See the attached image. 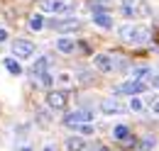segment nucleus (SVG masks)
I'll use <instances>...</instances> for the list:
<instances>
[{"mask_svg": "<svg viewBox=\"0 0 159 151\" xmlns=\"http://www.w3.org/2000/svg\"><path fill=\"white\" fill-rule=\"evenodd\" d=\"M120 34L127 41H132V44H144L149 39V29L147 27H132V24H127V27H120Z\"/></svg>", "mask_w": 159, "mask_h": 151, "instance_id": "f257e3e1", "label": "nucleus"}, {"mask_svg": "<svg viewBox=\"0 0 159 151\" xmlns=\"http://www.w3.org/2000/svg\"><path fill=\"white\" fill-rule=\"evenodd\" d=\"M91 119H93L91 110H76V112H69L64 117V124L66 127H81V124H88Z\"/></svg>", "mask_w": 159, "mask_h": 151, "instance_id": "f03ea898", "label": "nucleus"}, {"mask_svg": "<svg viewBox=\"0 0 159 151\" xmlns=\"http://www.w3.org/2000/svg\"><path fill=\"white\" fill-rule=\"evenodd\" d=\"M147 90V83L144 80H127V83H122L115 88V95H139Z\"/></svg>", "mask_w": 159, "mask_h": 151, "instance_id": "7ed1b4c3", "label": "nucleus"}, {"mask_svg": "<svg viewBox=\"0 0 159 151\" xmlns=\"http://www.w3.org/2000/svg\"><path fill=\"white\" fill-rule=\"evenodd\" d=\"M12 54L17 58H32L34 56V44L27 39H15L12 41Z\"/></svg>", "mask_w": 159, "mask_h": 151, "instance_id": "20e7f679", "label": "nucleus"}, {"mask_svg": "<svg viewBox=\"0 0 159 151\" xmlns=\"http://www.w3.org/2000/svg\"><path fill=\"white\" fill-rule=\"evenodd\" d=\"M47 105L52 110H64L69 105V90H52L47 95Z\"/></svg>", "mask_w": 159, "mask_h": 151, "instance_id": "39448f33", "label": "nucleus"}, {"mask_svg": "<svg viewBox=\"0 0 159 151\" xmlns=\"http://www.w3.org/2000/svg\"><path fill=\"white\" fill-rule=\"evenodd\" d=\"M39 7L44 12H69L71 5H66L64 0H39Z\"/></svg>", "mask_w": 159, "mask_h": 151, "instance_id": "423d86ee", "label": "nucleus"}, {"mask_svg": "<svg viewBox=\"0 0 159 151\" xmlns=\"http://www.w3.org/2000/svg\"><path fill=\"white\" fill-rule=\"evenodd\" d=\"M96 68L98 71H103V73H110L113 68H115V63H113V58L108 56V54H96Z\"/></svg>", "mask_w": 159, "mask_h": 151, "instance_id": "0eeeda50", "label": "nucleus"}, {"mask_svg": "<svg viewBox=\"0 0 159 151\" xmlns=\"http://www.w3.org/2000/svg\"><path fill=\"white\" fill-rule=\"evenodd\" d=\"M81 27V22L76 17H71V19H59V22H54V29L57 32H76Z\"/></svg>", "mask_w": 159, "mask_h": 151, "instance_id": "6e6552de", "label": "nucleus"}, {"mask_svg": "<svg viewBox=\"0 0 159 151\" xmlns=\"http://www.w3.org/2000/svg\"><path fill=\"white\" fill-rule=\"evenodd\" d=\"M100 110H103L105 114H120V112H122V105H120L115 97H108V100L100 102Z\"/></svg>", "mask_w": 159, "mask_h": 151, "instance_id": "1a4fd4ad", "label": "nucleus"}, {"mask_svg": "<svg viewBox=\"0 0 159 151\" xmlns=\"http://www.w3.org/2000/svg\"><path fill=\"white\" fill-rule=\"evenodd\" d=\"M113 136H115L118 141H125L127 146L132 144V134H130V127H127V124H118V127L113 129Z\"/></svg>", "mask_w": 159, "mask_h": 151, "instance_id": "9d476101", "label": "nucleus"}, {"mask_svg": "<svg viewBox=\"0 0 159 151\" xmlns=\"http://www.w3.org/2000/svg\"><path fill=\"white\" fill-rule=\"evenodd\" d=\"M57 49H59L61 54H71V51L76 49V44H74V39L61 37V39H57Z\"/></svg>", "mask_w": 159, "mask_h": 151, "instance_id": "9b49d317", "label": "nucleus"}, {"mask_svg": "<svg viewBox=\"0 0 159 151\" xmlns=\"http://www.w3.org/2000/svg\"><path fill=\"white\" fill-rule=\"evenodd\" d=\"M93 22H96L98 27H103V29H110V27H113V19H110V15H105V12H96V15H93Z\"/></svg>", "mask_w": 159, "mask_h": 151, "instance_id": "f8f14e48", "label": "nucleus"}, {"mask_svg": "<svg viewBox=\"0 0 159 151\" xmlns=\"http://www.w3.org/2000/svg\"><path fill=\"white\" fill-rule=\"evenodd\" d=\"M66 149L69 151H86V141L81 136H71V139H66Z\"/></svg>", "mask_w": 159, "mask_h": 151, "instance_id": "ddd939ff", "label": "nucleus"}, {"mask_svg": "<svg viewBox=\"0 0 159 151\" xmlns=\"http://www.w3.org/2000/svg\"><path fill=\"white\" fill-rule=\"evenodd\" d=\"M47 66H49V58H47V56L37 58V63H34L32 73H34V76H44V73H47Z\"/></svg>", "mask_w": 159, "mask_h": 151, "instance_id": "4468645a", "label": "nucleus"}, {"mask_svg": "<svg viewBox=\"0 0 159 151\" xmlns=\"http://www.w3.org/2000/svg\"><path fill=\"white\" fill-rule=\"evenodd\" d=\"M5 68H7L12 76H20V73H22V66L15 61V58H5Z\"/></svg>", "mask_w": 159, "mask_h": 151, "instance_id": "2eb2a0df", "label": "nucleus"}, {"mask_svg": "<svg viewBox=\"0 0 159 151\" xmlns=\"http://www.w3.org/2000/svg\"><path fill=\"white\" fill-rule=\"evenodd\" d=\"M42 27H44V17H42V15H34V17H30V29L39 32Z\"/></svg>", "mask_w": 159, "mask_h": 151, "instance_id": "dca6fc26", "label": "nucleus"}, {"mask_svg": "<svg viewBox=\"0 0 159 151\" xmlns=\"http://www.w3.org/2000/svg\"><path fill=\"white\" fill-rule=\"evenodd\" d=\"M149 73H152V71H149L147 66H139V68H135V71H132V80H142V78H147Z\"/></svg>", "mask_w": 159, "mask_h": 151, "instance_id": "f3484780", "label": "nucleus"}, {"mask_svg": "<svg viewBox=\"0 0 159 151\" xmlns=\"http://www.w3.org/2000/svg\"><path fill=\"white\" fill-rule=\"evenodd\" d=\"M152 146H154V139H152V136H147V139L142 141V146H139V149H142V151H149Z\"/></svg>", "mask_w": 159, "mask_h": 151, "instance_id": "a211bd4d", "label": "nucleus"}, {"mask_svg": "<svg viewBox=\"0 0 159 151\" xmlns=\"http://www.w3.org/2000/svg\"><path fill=\"white\" fill-rule=\"evenodd\" d=\"M76 129H79L81 134H93V127H91V124H81V127H76Z\"/></svg>", "mask_w": 159, "mask_h": 151, "instance_id": "6ab92c4d", "label": "nucleus"}, {"mask_svg": "<svg viewBox=\"0 0 159 151\" xmlns=\"http://www.w3.org/2000/svg\"><path fill=\"white\" fill-rule=\"evenodd\" d=\"M39 80H42V85H52V73H44V76H39Z\"/></svg>", "mask_w": 159, "mask_h": 151, "instance_id": "aec40b11", "label": "nucleus"}, {"mask_svg": "<svg viewBox=\"0 0 159 151\" xmlns=\"http://www.w3.org/2000/svg\"><path fill=\"white\" fill-rule=\"evenodd\" d=\"M130 107H132L135 112H139V110H142V102H139L137 97H132V102H130Z\"/></svg>", "mask_w": 159, "mask_h": 151, "instance_id": "412c9836", "label": "nucleus"}, {"mask_svg": "<svg viewBox=\"0 0 159 151\" xmlns=\"http://www.w3.org/2000/svg\"><path fill=\"white\" fill-rule=\"evenodd\" d=\"M5 39H7V29H2V27H0V44H2Z\"/></svg>", "mask_w": 159, "mask_h": 151, "instance_id": "4be33fe9", "label": "nucleus"}, {"mask_svg": "<svg viewBox=\"0 0 159 151\" xmlns=\"http://www.w3.org/2000/svg\"><path fill=\"white\" fill-rule=\"evenodd\" d=\"M59 80H61V83H69V80H71V76H69V73H61Z\"/></svg>", "mask_w": 159, "mask_h": 151, "instance_id": "5701e85b", "label": "nucleus"}, {"mask_svg": "<svg viewBox=\"0 0 159 151\" xmlns=\"http://www.w3.org/2000/svg\"><path fill=\"white\" fill-rule=\"evenodd\" d=\"M152 110H154V112H159V100H154V102H152Z\"/></svg>", "mask_w": 159, "mask_h": 151, "instance_id": "b1692460", "label": "nucleus"}, {"mask_svg": "<svg viewBox=\"0 0 159 151\" xmlns=\"http://www.w3.org/2000/svg\"><path fill=\"white\" fill-rule=\"evenodd\" d=\"M88 151H105V146H93V149H88Z\"/></svg>", "mask_w": 159, "mask_h": 151, "instance_id": "393cba45", "label": "nucleus"}, {"mask_svg": "<svg viewBox=\"0 0 159 151\" xmlns=\"http://www.w3.org/2000/svg\"><path fill=\"white\" fill-rule=\"evenodd\" d=\"M22 151H32V149H30V146H25V149H22Z\"/></svg>", "mask_w": 159, "mask_h": 151, "instance_id": "a878e982", "label": "nucleus"}, {"mask_svg": "<svg viewBox=\"0 0 159 151\" xmlns=\"http://www.w3.org/2000/svg\"><path fill=\"white\" fill-rule=\"evenodd\" d=\"M44 151H54V149H52V146H47V149H44Z\"/></svg>", "mask_w": 159, "mask_h": 151, "instance_id": "bb28decb", "label": "nucleus"}, {"mask_svg": "<svg viewBox=\"0 0 159 151\" xmlns=\"http://www.w3.org/2000/svg\"><path fill=\"white\" fill-rule=\"evenodd\" d=\"M157 88H159V76H157Z\"/></svg>", "mask_w": 159, "mask_h": 151, "instance_id": "cd10ccee", "label": "nucleus"}]
</instances>
